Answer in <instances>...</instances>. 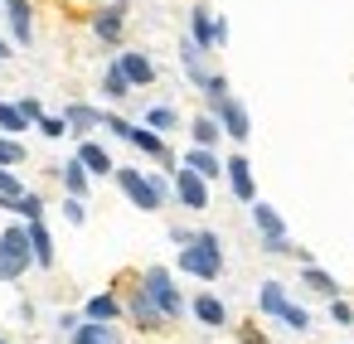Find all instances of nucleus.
Returning a JSON list of instances; mask_svg holds the SVG:
<instances>
[{"label":"nucleus","mask_w":354,"mask_h":344,"mask_svg":"<svg viewBox=\"0 0 354 344\" xmlns=\"http://www.w3.org/2000/svg\"><path fill=\"white\" fill-rule=\"evenodd\" d=\"M117 189L141 209V213H160L165 209V199L175 194V184L165 180V175H156V170H136V165H117Z\"/></svg>","instance_id":"nucleus-1"},{"label":"nucleus","mask_w":354,"mask_h":344,"mask_svg":"<svg viewBox=\"0 0 354 344\" xmlns=\"http://www.w3.org/2000/svg\"><path fill=\"white\" fill-rule=\"evenodd\" d=\"M175 267H180L185 276H194V281H218V276H223V242H218V233H214V228H199V233L175 252Z\"/></svg>","instance_id":"nucleus-2"},{"label":"nucleus","mask_w":354,"mask_h":344,"mask_svg":"<svg viewBox=\"0 0 354 344\" xmlns=\"http://www.w3.org/2000/svg\"><path fill=\"white\" fill-rule=\"evenodd\" d=\"M30 267H35L30 223H10V228H0V281H20Z\"/></svg>","instance_id":"nucleus-3"},{"label":"nucleus","mask_w":354,"mask_h":344,"mask_svg":"<svg viewBox=\"0 0 354 344\" xmlns=\"http://www.w3.org/2000/svg\"><path fill=\"white\" fill-rule=\"evenodd\" d=\"M141 286L151 291V300L160 305V315H165V320H180V315L189 310V300L180 296V286H175L170 267H146V271H141Z\"/></svg>","instance_id":"nucleus-4"},{"label":"nucleus","mask_w":354,"mask_h":344,"mask_svg":"<svg viewBox=\"0 0 354 344\" xmlns=\"http://www.w3.org/2000/svg\"><path fill=\"white\" fill-rule=\"evenodd\" d=\"M170 175H175V199H180L189 213H204V209H209V180H199L189 165H175Z\"/></svg>","instance_id":"nucleus-5"},{"label":"nucleus","mask_w":354,"mask_h":344,"mask_svg":"<svg viewBox=\"0 0 354 344\" xmlns=\"http://www.w3.org/2000/svg\"><path fill=\"white\" fill-rule=\"evenodd\" d=\"M127 320L141 325V329H165V325H170V320L160 315V305L151 300L146 286H131V291H127Z\"/></svg>","instance_id":"nucleus-6"},{"label":"nucleus","mask_w":354,"mask_h":344,"mask_svg":"<svg viewBox=\"0 0 354 344\" xmlns=\"http://www.w3.org/2000/svg\"><path fill=\"white\" fill-rule=\"evenodd\" d=\"M223 180H228V189H233L238 204H257V180H252L248 155H228L223 160Z\"/></svg>","instance_id":"nucleus-7"},{"label":"nucleus","mask_w":354,"mask_h":344,"mask_svg":"<svg viewBox=\"0 0 354 344\" xmlns=\"http://www.w3.org/2000/svg\"><path fill=\"white\" fill-rule=\"evenodd\" d=\"M93 35L102 44H122V35H127V6H122V0H112V6H102L93 15Z\"/></svg>","instance_id":"nucleus-8"},{"label":"nucleus","mask_w":354,"mask_h":344,"mask_svg":"<svg viewBox=\"0 0 354 344\" xmlns=\"http://www.w3.org/2000/svg\"><path fill=\"white\" fill-rule=\"evenodd\" d=\"M214 117H218V126H223V136H228V141H238V146H243V141L252 136V117H248V107H243L238 97H228Z\"/></svg>","instance_id":"nucleus-9"},{"label":"nucleus","mask_w":354,"mask_h":344,"mask_svg":"<svg viewBox=\"0 0 354 344\" xmlns=\"http://www.w3.org/2000/svg\"><path fill=\"white\" fill-rule=\"evenodd\" d=\"M127 315V300L117 296V291H97V296H88V305H83V320H93V325H117Z\"/></svg>","instance_id":"nucleus-10"},{"label":"nucleus","mask_w":354,"mask_h":344,"mask_svg":"<svg viewBox=\"0 0 354 344\" xmlns=\"http://www.w3.org/2000/svg\"><path fill=\"white\" fill-rule=\"evenodd\" d=\"M6 20H10V39L15 44H35V6L30 0H6Z\"/></svg>","instance_id":"nucleus-11"},{"label":"nucleus","mask_w":354,"mask_h":344,"mask_svg":"<svg viewBox=\"0 0 354 344\" xmlns=\"http://www.w3.org/2000/svg\"><path fill=\"white\" fill-rule=\"evenodd\" d=\"M189 39H194L204 54H214V49H218V15L204 10V6H194V10H189Z\"/></svg>","instance_id":"nucleus-12"},{"label":"nucleus","mask_w":354,"mask_h":344,"mask_svg":"<svg viewBox=\"0 0 354 344\" xmlns=\"http://www.w3.org/2000/svg\"><path fill=\"white\" fill-rule=\"evenodd\" d=\"M64 122H68V136L88 141V131H97V126L107 122V112H97V107H88V102H68V107H64Z\"/></svg>","instance_id":"nucleus-13"},{"label":"nucleus","mask_w":354,"mask_h":344,"mask_svg":"<svg viewBox=\"0 0 354 344\" xmlns=\"http://www.w3.org/2000/svg\"><path fill=\"white\" fill-rule=\"evenodd\" d=\"M127 146H136V151H141V155H151V160H165V165H175V160H170V146H165V136H160V131H151V126H136V122H131V126H127Z\"/></svg>","instance_id":"nucleus-14"},{"label":"nucleus","mask_w":354,"mask_h":344,"mask_svg":"<svg viewBox=\"0 0 354 344\" xmlns=\"http://www.w3.org/2000/svg\"><path fill=\"white\" fill-rule=\"evenodd\" d=\"M117 64H122V73L131 78V88L156 83V64H151V54H141V49H122V54H117Z\"/></svg>","instance_id":"nucleus-15"},{"label":"nucleus","mask_w":354,"mask_h":344,"mask_svg":"<svg viewBox=\"0 0 354 344\" xmlns=\"http://www.w3.org/2000/svg\"><path fill=\"white\" fill-rule=\"evenodd\" d=\"M180 165H189L199 180H223V160H218V151H204V146H189L185 155H180Z\"/></svg>","instance_id":"nucleus-16"},{"label":"nucleus","mask_w":354,"mask_h":344,"mask_svg":"<svg viewBox=\"0 0 354 344\" xmlns=\"http://www.w3.org/2000/svg\"><path fill=\"white\" fill-rule=\"evenodd\" d=\"M189 310H194V320L209 325V329H223V325H228V305H223L214 291H199V296L189 300Z\"/></svg>","instance_id":"nucleus-17"},{"label":"nucleus","mask_w":354,"mask_h":344,"mask_svg":"<svg viewBox=\"0 0 354 344\" xmlns=\"http://www.w3.org/2000/svg\"><path fill=\"white\" fill-rule=\"evenodd\" d=\"M83 165H88V175L93 180H102V175H117V160L107 155V146H97V141H78V151H73Z\"/></svg>","instance_id":"nucleus-18"},{"label":"nucleus","mask_w":354,"mask_h":344,"mask_svg":"<svg viewBox=\"0 0 354 344\" xmlns=\"http://www.w3.org/2000/svg\"><path fill=\"white\" fill-rule=\"evenodd\" d=\"M54 175L64 180V194H73V199H88V189H93V175H88V165H83L78 155H73V160H64Z\"/></svg>","instance_id":"nucleus-19"},{"label":"nucleus","mask_w":354,"mask_h":344,"mask_svg":"<svg viewBox=\"0 0 354 344\" xmlns=\"http://www.w3.org/2000/svg\"><path fill=\"white\" fill-rule=\"evenodd\" d=\"M218 136H223V126H218V117H214V112H199V117L189 122V141H194V146L218 151Z\"/></svg>","instance_id":"nucleus-20"},{"label":"nucleus","mask_w":354,"mask_h":344,"mask_svg":"<svg viewBox=\"0 0 354 344\" xmlns=\"http://www.w3.org/2000/svg\"><path fill=\"white\" fill-rule=\"evenodd\" d=\"M252 209V228H257V238H286V223H281V213L272 209V204H248Z\"/></svg>","instance_id":"nucleus-21"},{"label":"nucleus","mask_w":354,"mask_h":344,"mask_svg":"<svg viewBox=\"0 0 354 344\" xmlns=\"http://www.w3.org/2000/svg\"><path fill=\"white\" fill-rule=\"evenodd\" d=\"M291 305V296H286V286L281 281H262L257 286V310L262 315H272V320H281V310Z\"/></svg>","instance_id":"nucleus-22"},{"label":"nucleus","mask_w":354,"mask_h":344,"mask_svg":"<svg viewBox=\"0 0 354 344\" xmlns=\"http://www.w3.org/2000/svg\"><path fill=\"white\" fill-rule=\"evenodd\" d=\"M180 64H185V73H189V83H194V88H204V83L214 78V73L204 68V49H199L194 39H185V44H180Z\"/></svg>","instance_id":"nucleus-23"},{"label":"nucleus","mask_w":354,"mask_h":344,"mask_svg":"<svg viewBox=\"0 0 354 344\" xmlns=\"http://www.w3.org/2000/svg\"><path fill=\"white\" fill-rule=\"evenodd\" d=\"M30 247H35V267H39V271H49V267H54V238H49L44 218H39V223H30Z\"/></svg>","instance_id":"nucleus-24"},{"label":"nucleus","mask_w":354,"mask_h":344,"mask_svg":"<svg viewBox=\"0 0 354 344\" xmlns=\"http://www.w3.org/2000/svg\"><path fill=\"white\" fill-rule=\"evenodd\" d=\"M301 286H306V291H315V296H325V300H335V296H339V281H335L325 267H301Z\"/></svg>","instance_id":"nucleus-25"},{"label":"nucleus","mask_w":354,"mask_h":344,"mask_svg":"<svg viewBox=\"0 0 354 344\" xmlns=\"http://www.w3.org/2000/svg\"><path fill=\"white\" fill-rule=\"evenodd\" d=\"M68 339H73V344H122L117 325H93V320H83V325H78Z\"/></svg>","instance_id":"nucleus-26"},{"label":"nucleus","mask_w":354,"mask_h":344,"mask_svg":"<svg viewBox=\"0 0 354 344\" xmlns=\"http://www.w3.org/2000/svg\"><path fill=\"white\" fill-rule=\"evenodd\" d=\"M131 93H136V88H131V78H127V73H122V64L112 59V64H107V73H102V97L122 102V97H131Z\"/></svg>","instance_id":"nucleus-27"},{"label":"nucleus","mask_w":354,"mask_h":344,"mask_svg":"<svg viewBox=\"0 0 354 344\" xmlns=\"http://www.w3.org/2000/svg\"><path fill=\"white\" fill-rule=\"evenodd\" d=\"M35 122L20 112V102H0V131H6V136H20V131H30Z\"/></svg>","instance_id":"nucleus-28"},{"label":"nucleus","mask_w":354,"mask_h":344,"mask_svg":"<svg viewBox=\"0 0 354 344\" xmlns=\"http://www.w3.org/2000/svg\"><path fill=\"white\" fill-rule=\"evenodd\" d=\"M10 213H20L25 223H39L44 218V194H35V189H25L15 204H10Z\"/></svg>","instance_id":"nucleus-29"},{"label":"nucleus","mask_w":354,"mask_h":344,"mask_svg":"<svg viewBox=\"0 0 354 344\" xmlns=\"http://www.w3.org/2000/svg\"><path fill=\"white\" fill-rule=\"evenodd\" d=\"M228 97H233V93H228V78H223V73H214V78L204 83V102H209V112H218Z\"/></svg>","instance_id":"nucleus-30"},{"label":"nucleus","mask_w":354,"mask_h":344,"mask_svg":"<svg viewBox=\"0 0 354 344\" xmlns=\"http://www.w3.org/2000/svg\"><path fill=\"white\" fill-rule=\"evenodd\" d=\"M146 126L165 136V131H175V126H180V112H175V107H151V112H146Z\"/></svg>","instance_id":"nucleus-31"},{"label":"nucleus","mask_w":354,"mask_h":344,"mask_svg":"<svg viewBox=\"0 0 354 344\" xmlns=\"http://www.w3.org/2000/svg\"><path fill=\"white\" fill-rule=\"evenodd\" d=\"M0 165H6V170L25 165V141H15V136H6V131H0Z\"/></svg>","instance_id":"nucleus-32"},{"label":"nucleus","mask_w":354,"mask_h":344,"mask_svg":"<svg viewBox=\"0 0 354 344\" xmlns=\"http://www.w3.org/2000/svg\"><path fill=\"white\" fill-rule=\"evenodd\" d=\"M281 325H286V329H296V334H301V329H310V310H306V305H296V300H291V305H286V310H281Z\"/></svg>","instance_id":"nucleus-33"},{"label":"nucleus","mask_w":354,"mask_h":344,"mask_svg":"<svg viewBox=\"0 0 354 344\" xmlns=\"http://www.w3.org/2000/svg\"><path fill=\"white\" fill-rule=\"evenodd\" d=\"M262 252H267V257H296L301 247H296L291 238H262Z\"/></svg>","instance_id":"nucleus-34"},{"label":"nucleus","mask_w":354,"mask_h":344,"mask_svg":"<svg viewBox=\"0 0 354 344\" xmlns=\"http://www.w3.org/2000/svg\"><path fill=\"white\" fill-rule=\"evenodd\" d=\"M39 136H44V141H64V136H68V122H64V117H44V122H39Z\"/></svg>","instance_id":"nucleus-35"},{"label":"nucleus","mask_w":354,"mask_h":344,"mask_svg":"<svg viewBox=\"0 0 354 344\" xmlns=\"http://www.w3.org/2000/svg\"><path fill=\"white\" fill-rule=\"evenodd\" d=\"M64 218H68V223H73V228H83V223H88V204H83V199H73V194H68V199H64Z\"/></svg>","instance_id":"nucleus-36"},{"label":"nucleus","mask_w":354,"mask_h":344,"mask_svg":"<svg viewBox=\"0 0 354 344\" xmlns=\"http://www.w3.org/2000/svg\"><path fill=\"white\" fill-rule=\"evenodd\" d=\"M0 194H6V199H20V194H25L20 175H15V170H6V165H0Z\"/></svg>","instance_id":"nucleus-37"},{"label":"nucleus","mask_w":354,"mask_h":344,"mask_svg":"<svg viewBox=\"0 0 354 344\" xmlns=\"http://www.w3.org/2000/svg\"><path fill=\"white\" fill-rule=\"evenodd\" d=\"M330 320H335V325H354V305L335 296V300H330Z\"/></svg>","instance_id":"nucleus-38"},{"label":"nucleus","mask_w":354,"mask_h":344,"mask_svg":"<svg viewBox=\"0 0 354 344\" xmlns=\"http://www.w3.org/2000/svg\"><path fill=\"white\" fill-rule=\"evenodd\" d=\"M20 112H25V117H30V122H35V126H39V122H44V117H49V112H44V102H39V97H20Z\"/></svg>","instance_id":"nucleus-39"},{"label":"nucleus","mask_w":354,"mask_h":344,"mask_svg":"<svg viewBox=\"0 0 354 344\" xmlns=\"http://www.w3.org/2000/svg\"><path fill=\"white\" fill-rule=\"evenodd\" d=\"M78 325H83V315H73V310H64V315L54 320V329H59V334H73Z\"/></svg>","instance_id":"nucleus-40"},{"label":"nucleus","mask_w":354,"mask_h":344,"mask_svg":"<svg viewBox=\"0 0 354 344\" xmlns=\"http://www.w3.org/2000/svg\"><path fill=\"white\" fill-rule=\"evenodd\" d=\"M6 59H10V44H6V39H0V64H6Z\"/></svg>","instance_id":"nucleus-41"},{"label":"nucleus","mask_w":354,"mask_h":344,"mask_svg":"<svg viewBox=\"0 0 354 344\" xmlns=\"http://www.w3.org/2000/svg\"><path fill=\"white\" fill-rule=\"evenodd\" d=\"M0 20H6V0H0Z\"/></svg>","instance_id":"nucleus-42"},{"label":"nucleus","mask_w":354,"mask_h":344,"mask_svg":"<svg viewBox=\"0 0 354 344\" xmlns=\"http://www.w3.org/2000/svg\"><path fill=\"white\" fill-rule=\"evenodd\" d=\"M0 344H10V339H0Z\"/></svg>","instance_id":"nucleus-43"},{"label":"nucleus","mask_w":354,"mask_h":344,"mask_svg":"<svg viewBox=\"0 0 354 344\" xmlns=\"http://www.w3.org/2000/svg\"><path fill=\"white\" fill-rule=\"evenodd\" d=\"M107 6H112V0H107Z\"/></svg>","instance_id":"nucleus-44"}]
</instances>
